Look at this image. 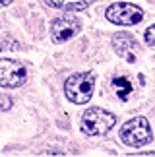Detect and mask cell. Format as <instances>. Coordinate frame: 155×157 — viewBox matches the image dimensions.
Listing matches in <instances>:
<instances>
[{"mask_svg":"<svg viewBox=\"0 0 155 157\" xmlns=\"http://www.w3.org/2000/svg\"><path fill=\"white\" fill-rule=\"evenodd\" d=\"M93 87H95V76L91 72H81V74H74L66 80V83H64V93H66V97L72 103L83 105L91 99Z\"/></svg>","mask_w":155,"mask_h":157,"instance_id":"cell-1","label":"cell"},{"mask_svg":"<svg viewBox=\"0 0 155 157\" xmlns=\"http://www.w3.org/2000/svg\"><path fill=\"white\" fill-rule=\"evenodd\" d=\"M115 122L116 118L112 113L103 111L99 107H91L81 117V132L87 136H103L115 126Z\"/></svg>","mask_w":155,"mask_h":157,"instance_id":"cell-2","label":"cell"},{"mask_svg":"<svg viewBox=\"0 0 155 157\" xmlns=\"http://www.w3.org/2000/svg\"><path fill=\"white\" fill-rule=\"evenodd\" d=\"M120 140L130 147H140L151 142V128L149 122L144 117H136L128 122H124L120 128Z\"/></svg>","mask_w":155,"mask_h":157,"instance_id":"cell-3","label":"cell"},{"mask_svg":"<svg viewBox=\"0 0 155 157\" xmlns=\"http://www.w3.org/2000/svg\"><path fill=\"white\" fill-rule=\"evenodd\" d=\"M142 17H144V12L128 2H116L107 8V20L116 25H136L142 21Z\"/></svg>","mask_w":155,"mask_h":157,"instance_id":"cell-4","label":"cell"},{"mask_svg":"<svg viewBox=\"0 0 155 157\" xmlns=\"http://www.w3.org/2000/svg\"><path fill=\"white\" fill-rule=\"evenodd\" d=\"M27 68L20 60L0 58V87H17L25 82Z\"/></svg>","mask_w":155,"mask_h":157,"instance_id":"cell-5","label":"cell"},{"mask_svg":"<svg viewBox=\"0 0 155 157\" xmlns=\"http://www.w3.org/2000/svg\"><path fill=\"white\" fill-rule=\"evenodd\" d=\"M80 29H81L80 21L74 17H58L51 25V37L55 43H66L76 33H80Z\"/></svg>","mask_w":155,"mask_h":157,"instance_id":"cell-6","label":"cell"},{"mask_svg":"<svg viewBox=\"0 0 155 157\" xmlns=\"http://www.w3.org/2000/svg\"><path fill=\"white\" fill-rule=\"evenodd\" d=\"M112 47H115V51L124 56L128 60V62H134L136 60V39L132 37L130 33H116L115 37H112Z\"/></svg>","mask_w":155,"mask_h":157,"instance_id":"cell-7","label":"cell"},{"mask_svg":"<svg viewBox=\"0 0 155 157\" xmlns=\"http://www.w3.org/2000/svg\"><path fill=\"white\" fill-rule=\"evenodd\" d=\"M49 6L52 8H60V10H70V12H76V10H83L87 8L93 0H45Z\"/></svg>","mask_w":155,"mask_h":157,"instance_id":"cell-8","label":"cell"},{"mask_svg":"<svg viewBox=\"0 0 155 157\" xmlns=\"http://www.w3.org/2000/svg\"><path fill=\"white\" fill-rule=\"evenodd\" d=\"M112 89H115V93L118 95V99L126 101L130 97V93H132V83H130L126 78H115V80H112Z\"/></svg>","mask_w":155,"mask_h":157,"instance_id":"cell-9","label":"cell"},{"mask_svg":"<svg viewBox=\"0 0 155 157\" xmlns=\"http://www.w3.org/2000/svg\"><path fill=\"white\" fill-rule=\"evenodd\" d=\"M10 107H12V99L8 97V95L0 93V111H8Z\"/></svg>","mask_w":155,"mask_h":157,"instance_id":"cell-10","label":"cell"},{"mask_svg":"<svg viewBox=\"0 0 155 157\" xmlns=\"http://www.w3.org/2000/svg\"><path fill=\"white\" fill-rule=\"evenodd\" d=\"M146 41H147L149 45H153V47H155V25L147 27V31H146Z\"/></svg>","mask_w":155,"mask_h":157,"instance_id":"cell-11","label":"cell"},{"mask_svg":"<svg viewBox=\"0 0 155 157\" xmlns=\"http://www.w3.org/2000/svg\"><path fill=\"white\" fill-rule=\"evenodd\" d=\"M4 41H6V37H0V51L6 49V47H10V45H4Z\"/></svg>","mask_w":155,"mask_h":157,"instance_id":"cell-12","label":"cell"},{"mask_svg":"<svg viewBox=\"0 0 155 157\" xmlns=\"http://www.w3.org/2000/svg\"><path fill=\"white\" fill-rule=\"evenodd\" d=\"M12 2V0H0V4H2V6H8Z\"/></svg>","mask_w":155,"mask_h":157,"instance_id":"cell-13","label":"cell"}]
</instances>
